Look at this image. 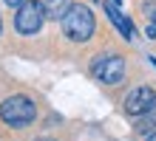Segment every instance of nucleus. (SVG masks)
Returning <instances> with one entry per match:
<instances>
[{"mask_svg":"<svg viewBox=\"0 0 156 141\" xmlns=\"http://www.w3.org/2000/svg\"><path fill=\"white\" fill-rule=\"evenodd\" d=\"M60 23H62V34L71 42H88L94 37V31H97L94 12L88 6H80V3H71L68 12L60 17Z\"/></svg>","mask_w":156,"mask_h":141,"instance_id":"nucleus-1","label":"nucleus"},{"mask_svg":"<svg viewBox=\"0 0 156 141\" xmlns=\"http://www.w3.org/2000/svg\"><path fill=\"white\" fill-rule=\"evenodd\" d=\"M0 119L6 121L9 127H29L34 119H37V105L29 96H9L3 105H0Z\"/></svg>","mask_w":156,"mask_h":141,"instance_id":"nucleus-2","label":"nucleus"},{"mask_svg":"<svg viewBox=\"0 0 156 141\" xmlns=\"http://www.w3.org/2000/svg\"><path fill=\"white\" fill-rule=\"evenodd\" d=\"M45 23V8L43 3H37V0H23L20 6H17V14H14V28L26 37L37 34L40 28Z\"/></svg>","mask_w":156,"mask_h":141,"instance_id":"nucleus-3","label":"nucleus"},{"mask_svg":"<svg viewBox=\"0 0 156 141\" xmlns=\"http://www.w3.org/2000/svg\"><path fill=\"white\" fill-rule=\"evenodd\" d=\"M91 73L102 85H119L125 79V59L119 54H99L91 62Z\"/></svg>","mask_w":156,"mask_h":141,"instance_id":"nucleus-4","label":"nucleus"},{"mask_svg":"<svg viewBox=\"0 0 156 141\" xmlns=\"http://www.w3.org/2000/svg\"><path fill=\"white\" fill-rule=\"evenodd\" d=\"M153 107H156V90L148 88V85L131 90L128 99H125V113L128 116H145V113H151Z\"/></svg>","mask_w":156,"mask_h":141,"instance_id":"nucleus-5","label":"nucleus"},{"mask_svg":"<svg viewBox=\"0 0 156 141\" xmlns=\"http://www.w3.org/2000/svg\"><path fill=\"white\" fill-rule=\"evenodd\" d=\"M105 12H108V17H111V23L119 28V34L125 37V40H133V25H131V20L116 8V3H105Z\"/></svg>","mask_w":156,"mask_h":141,"instance_id":"nucleus-6","label":"nucleus"},{"mask_svg":"<svg viewBox=\"0 0 156 141\" xmlns=\"http://www.w3.org/2000/svg\"><path fill=\"white\" fill-rule=\"evenodd\" d=\"M68 6H71V0H43L45 17H51V20H60V17L68 12Z\"/></svg>","mask_w":156,"mask_h":141,"instance_id":"nucleus-7","label":"nucleus"},{"mask_svg":"<svg viewBox=\"0 0 156 141\" xmlns=\"http://www.w3.org/2000/svg\"><path fill=\"white\" fill-rule=\"evenodd\" d=\"M136 119H139L136 130H139V133H151V130L156 127V107H153L151 113H145V116H136Z\"/></svg>","mask_w":156,"mask_h":141,"instance_id":"nucleus-8","label":"nucleus"},{"mask_svg":"<svg viewBox=\"0 0 156 141\" xmlns=\"http://www.w3.org/2000/svg\"><path fill=\"white\" fill-rule=\"evenodd\" d=\"M145 141H156V127H153L151 133H148V138H145Z\"/></svg>","mask_w":156,"mask_h":141,"instance_id":"nucleus-9","label":"nucleus"},{"mask_svg":"<svg viewBox=\"0 0 156 141\" xmlns=\"http://www.w3.org/2000/svg\"><path fill=\"white\" fill-rule=\"evenodd\" d=\"M151 25L156 28V8H153V12H151Z\"/></svg>","mask_w":156,"mask_h":141,"instance_id":"nucleus-10","label":"nucleus"},{"mask_svg":"<svg viewBox=\"0 0 156 141\" xmlns=\"http://www.w3.org/2000/svg\"><path fill=\"white\" fill-rule=\"evenodd\" d=\"M6 3H9V6H20L23 0H6Z\"/></svg>","mask_w":156,"mask_h":141,"instance_id":"nucleus-11","label":"nucleus"},{"mask_svg":"<svg viewBox=\"0 0 156 141\" xmlns=\"http://www.w3.org/2000/svg\"><path fill=\"white\" fill-rule=\"evenodd\" d=\"M34 141H54V138H34Z\"/></svg>","mask_w":156,"mask_h":141,"instance_id":"nucleus-12","label":"nucleus"},{"mask_svg":"<svg viewBox=\"0 0 156 141\" xmlns=\"http://www.w3.org/2000/svg\"><path fill=\"white\" fill-rule=\"evenodd\" d=\"M0 34H3V17H0Z\"/></svg>","mask_w":156,"mask_h":141,"instance_id":"nucleus-13","label":"nucleus"},{"mask_svg":"<svg viewBox=\"0 0 156 141\" xmlns=\"http://www.w3.org/2000/svg\"><path fill=\"white\" fill-rule=\"evenodd\" d=\"M114 3H116V6H119V3H122V0H114Z\"/></svg>","mask_w":156,"mask_h":141,"instance_id":"nucleus-14","label":"nucleus"},{"mask_svg":"<svg viewBox=\"0 0 156 141\" xmlns=\"http://www.w3.org/2000/svg\"><path fill=\"white\" fill-rule=\"evenodd\" d=\"M151 62H153V65H156V59H151Z\"/></svg>","mask_w":156,"mask_h":141,"instance_id":"nucleus-15","label":"nucleus"}]
</instances>
